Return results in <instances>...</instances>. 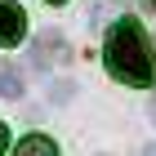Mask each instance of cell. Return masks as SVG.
I'll list each match as a JSON object with an SVG mask.
<instances>
[{"label":"cell","mask_w":156,"mask_h":156,"mask_svg":"<svg viewBox=\"0 0 156 156\" xmlns=\"http://www.w3.org/2000/svg\"><path fill=\"white\" fill-rule=\"evenodd\" d=\"M103 62L120 85H156V54L152 40L143 36V23L138 18H120L107 31V49H103Z\"/></svg>","instance_id":"cell-1"},{"label":"cell","mask_w":156,"mask_h":156,"mask_svg":"<svg viewBox=\"0 0 156 156\" xmlns=\"http://www.w3.org/2000/svg\"><path fill=\"white\" fill-rule=\"evenodd\" d=\"M27 36V13L18 0H0V45H18Z\"/></svg>","instance_id":"cell-2"},{"label":"cell","mask_w":156,"mask_h":156,"mask_svg":"<svg viewBox=\"0 0 156 156\" xmlns=\"http://www.w3.org/2000/svg\"><path fill=\"white\" fill-rule=\"evenodd\" d=\"M13 156H58V147H54V138H45V134H27Z\"/></svg>","instance_id":"cell-3"},{"label":"cell","mask_w":156,"mask_h":156,"mask_svg":"<svg viewBox=\"0 0 156 156\" xmlns=\"http://www.w3.org/2000/svg\"><path fill=\"white\" fill-rule=\"evenodd\" d=\"M0 98H23V72L13 62H0Z\"/></svg>","instance_id":"cell-4"},{"label":"cell","mask_w":156,"mask_h":156,"mask_svg":"<svg viewBox=\"0 0 156 156\" xmlns=\"http://www.w3.org/2000/svg\"><path fill=\"white\" fill-rule=\"evenodd\" d=\"M5 147H9V129L0 125V152H5Z\"/></svg>","instance_id":"cell-5"},{"label":"cell","mask_w":156,"mask_h":156,"mask_svg":"<svg viewBox=\"0 0 156 156\" xmlns=\"http://www.w3.org/2000/svg\"><path fill=\"white\" fill-rule=\"evenodd\" d=\"M143 156H156V143H147V147H143Z\"/></svg>","instance_id":"cell-6"},{"label":"cell","mask_w":156,"mask_h":156,"mask_svg":"<svg viewBox=\"0 0 156 156\" xmlns=\"http://www.w3.org/2000/svg\"><path fill=\"white\" fill-rule=\"evenodd\" d=\"M152 120H156V98H152Z\"/></svg>","instance_id":"cell-7"},{"label":"cell","mask_w":156,"mask_h":156,"mask_svg":"<svg viewBox=\"0 0 156 156\" xmlns=\"http://www.w3.org/2000/svg\"><path fill=\"white\" fill-rule=\"evenodd\" d=\"M49 5H62V0H49Z\"/></svg>","instance_id":"cell-8"},{"label":"cell","mask_w":156,"mask_h":156,"mask_svg":"<svg viewBox=\"0 0 156 156\" xmlns=\"http://www.w3.org/2000/svg\"><path fill=\"white\" fill-rule=\"evenodd\" d=\"M147 5H156V0H147Z\"/></svg>","instance_id":"cell-9"}]
</instances>
